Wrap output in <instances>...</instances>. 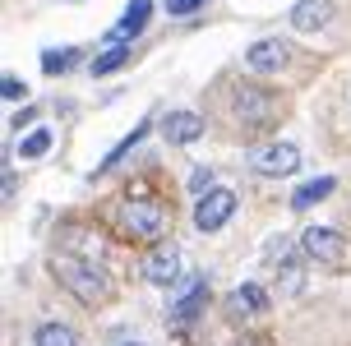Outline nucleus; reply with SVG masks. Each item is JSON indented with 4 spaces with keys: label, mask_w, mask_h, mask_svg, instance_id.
<instances>
[{
    "label": "nucleus",
    "mask_w": 351,
    "mask_h": 346,
    "mask_svg": "<svg viewBox=\"0 0 351 346\" xmlns=\"http://www.w3.org/2000/svg\"><path fill=\"white\" fill-rule=\"evenodd\" d=\"M121 226H125V236H134V240H158L162 231H167V212L153 199H125Z\"/></svg>",
    "instance_id": "obj_2"
},
{
    "label": "nucleus",
    "mask_w": 351,
    "mask_h": 346,
    "mask_svg": "<svg viewBox=\"0 0 351 346\" xmlns=\"http://www.w3.org/2000/svg\"><path fill=\"white\" fill-rule=\"evenodd\" d=\"M190 190L199 194V199L217 190V185H213V171H208V166H194V171H190Z\"/></svg>",
    "instance_id": "obj_21"
},
{
    "label": "nucleus",
    "mask_w": 351,
    "mask_h": 346,
    "mask_svg": "<svg viewBox=\"0 0 351 346\" xmlns=\"http://www.w3.org/2000/svg\"><path fill=\"white\" fill-rule=\"evenodd\" d=\"M33 346H79V337H74V328H65V323H37L33 332Z\"/></svg>",
    "instance_id": "obj_16"
},
{
    "label": "nucleus",
    "mask_w": 351,
    "mask_h": 346,
    "mask_svg": "<svg viewBox=\"0 0 351 346\" xmlns=\"http://www.w3.org/2000/svg\"><path fill=\"white\" fill-rule=\"evenodd\" d=\"M328 18H333V0H296L291 28H300V33H319Z\"/></svg>",
    "instance_id": "obj_11"
},
{
    "label": "nucleus",
    "mask_w": 351,
    "mask_h": 346,
    "mask_svg": "<svg viewBox=\"0 0 351 346\" xmlns=\"http://www.w3.org/2000/svg\"><path fill=\"white\" fill-rule=\"evenodd\" d=\"M287 259H291V240L282 236V240H273V245H268V263H287Z\"/></svg>",
    "instance_id": "obj_22"
},
{
    "label": "nucleus",
    "mask_w": 351,
    "mask_h": 346,
    "mask_svg": "<svg viewBox=\"0 0 351 346\" xmlns=\"http://www.w3.org/2000/svg\"><path fill=\"white\" fill-rule=\"evenodd\" d=\"M180 268H185V259H180L176 245H162V249H153V254L143 259V277H148L153 286H176V282H180Z\"/></svg>",
    "instance_id": "obj_8"
},
{
    "label": "nucleus",
    "mask_w": 351,
    "mask_h": 346,
    "mask_svg": "<svg viewBox=\"0 0 351 346\" xmlns=\"http://www.w3.org/2000/svg\"><path fill=\"white\" fill-rule=\"evenodd\" d=\"M125 60H130V51H125V47H111V51H102L88 69H93V79H106V74H116Z\"/></svg>",
    "instance_id": "obj_18"
},
{
    "label": "nucleus",
    "mask_w": 351,
    "mask_h": 346,
    "mask_svg": "<svg viewBox=\"0 0 351 346\" xmlns=\"http://www.w3.org/2000/svg\"><path fill=\"white\" fill-rule=\"evenodd\" d=\"M5 97L19 102V97H23V84H19V79H5Z\"/></svg>",
    "instance_id": "obj_25"
},
{
    "label": "nucleus",
    "mask_w": 351,
    "mask_h": 346,
    "mask_svg": "<svg viewBox=\"0 0 351 346\" xmlns=\"http://www.w3.org/2000/svg\"><path fill=\"white\" fill-rule=\"evenodd\" d=\"M19 153L28 157V162H33V157H47L51 153V129H28V134L19 138Z\"/></svg>",
    "instance_id": "obj_17"
},
{
    "label": "nucleus",
    "mask_w": 351,
    "mask_h": 346,
    "mask_svg": "<svg viewBox=\"0 0 351 346\" xmlns=\"http://www.w3.org/2000/svg\"><path fill=\"white\" fill-rule=\"evenodd\" d=\"M199 5H208V0H167V14H194Z\"/></svg>",
    "instance_id": "obj_23"
},
{
    "label": "nucleus",
    "mask_w": 351,
    "mask_h": 346,
    "mask_svg": "<svg viewBox=\"0 0 351 346\" xmlns=\"http://www.w3.org/2000/svg\"><path fill=\"white\" fill-rule=\"evenodd\" d=\"M250 166L259 175H273V180H282V175H291L300 166V153L296 143H287V138H273V143H263V148H254L250 153Z\"/></svg>",
    "instance_id": "obj_4"
},
{
    "label": "nucleus",
    "mask_w": 351,
    "mask_h": 346,
    "mask_svg": "<svg viewBox=\"0 0 351 346\" xmlns=\"http://www.w3.org/2000/svg\"><path fill=\"white\" fill-rule=\"evenodd\" d=\"M143 134H148V121H143V125H134V129H130V134H125L121 143H116V153H111V157H106V162H102V171H106V166H116V162H121V157L130 153V148H134V143H139Z\"/></svg>",
    "instance_id": "obj_20"
},
{
    "label": "nucleus",
    "mask_w": 351,
    "mask_h": 346,
    "mask_svg": "<svg viewBox=\"0 0 351 346\" xmlns=\"http://www.w3.org/2000/svg\"><path fill=\"white\" fill-rule=\"evenodd\" d=\"M333 190H337L333 175H319V180H310V185H300V190L291 194V208H296V212H305V208H315L319 199H328Z\"/></svg>",
    "instance_id": "obj_13"
},
{
    "label": "nucleus",
    "mask_w": 351,
    "mask_h": 346,
    "mask_svg": "<svg viewBox=\"0 0 351 346\" xmlns=\"http://www.w3.org/2000/svg\"><path fill=\"white\" fill-rule=\"evenodd\" d=\"M148 14H153V0H130L125 14H121V23L106 33V47H125L130 37H139L143 28H148Z\"/></svg>",
    "instance_id": "obj_9"
},
{
    "label": "nucleus",
    "mask_w": 351,
    "mask_h": 346,
    "mask_svg": "<svg viewBox=\"0 0 351 346\" xmlns=\"http://www.w3.org/2000/svg\"><path fill=\"white\" fill-rule=\"evenodd\" d=\"M287 60H291V42H282V37H263L245 51V69L254 74H278Z\"/></svg>",
    "instance_id": "obj_7"
},
{
    "label": "nucleus",
    "mask_w": 351,
    "mask_h": 346,
    "mask_svg": "<svg viewBox=\"0 0 351 346\" xmlns=\"http://www.w3.org/2000/svg\"><path fill=\"white\" fill-rule=\"evenodd\" d=\"M60 245H74V259H93L97 263V254H102V240L88 236L84 226H65V231H60Z\"/></svg>",
    "instance_id": "obj_14"
},
{
    "label": "nucleus",
    "mask_w": 351,
    "mask_h": 346,
    "mask_svg": "<svg viewBox=\"0 0 351 346\" xmlns=\"http://www.w3.org/2000/svg\"><path fill=\"white\" fill-rule=\"evenodd\" d=\"M231 111H236L250 129H254V125H273L278 121V97L263 92V88H254V84H236L231 88Z\"/></svg>",
    "instance_id": "obj_3"
},
{
    "label": "nucleus",
    "mask_w": 351,
    "mask_h": 346,
    "mask_svg": "<svg viewBox=\"0 0 351 346\" xmlns=\"http://www.w3.org/2000/svg\"><path fill=\"white\" fill-rule=\"evenodd\" d=\"M231 310L236 314H263L268 310V295H263V286H254V282H245V286H236V295H231Z\"/></svg>",
    "instance_id": "obj_15"
},
{
    "label": "nucleus",
    "mask_w": 351,
    "mask_h": 346,
    "mask_svg": "<svg viewBox=\"0 0 351 346\" xmlns=\"http://www.w3.org/2000/svg\"><path fill=\"white\" fill-rule=\"evenodd\" d=\"M51 273L70 286L84 305H102L106 295H111V282H106V273L97 268L93 259H74V254H56L51 259Z\"/></svg>",
    "instance_id": "obj_1"
},
{
    "label": "nucleus",
    "mask_w": 351,
    "mask_h": 346,
    "mask_svg": "<svg viewBox=\"0 0 351 346\" xmlns=\"http://www.w3.org/2000/svg\"><path fill=\"white\" fill-rule=\"evenodd\" d=\"M300 249H305V259H315V263H342L347 240L337 231H328V226H310V231H300Z\"/></svg>",
    "instance_id": "obj_6"
},
{
    "label": "nucleus",
    "mask_w": 351,
    "mask_h": 346,
    "mask_svg": "<svg viewBox=\"0 0 351 346\" xmlns=\"http://www.w3.org/2000/svg\"><path fill=\"white\" fill-rule=\"evenodd\" d=\"M162 138H171V143H194V138H204V121L194 116V111H167L158 121Z\"/></svg>",
    "instance_id": "obj_10"
},
{
    "label": "nucleus",
    "mask_w": 351,
    "mask_h": 346,
    "mask_svg": "<svg viewBox=\"0 0 351 346\" xmlns=\"http://www.w3.org/2000/svg\"><path fill=\"white\" fill-rule=\"evenodd\" d=\"M74 60H79V51H74V47H60V51H42V69H47V74H65V69H74Z\"/></svg>",
    "instance_id": "obj_19"
},
{
    "label": "nucleus",
    "mask_w": 351,
    "mask_h": 346,
    "mask_svg": "<svg viewBox=\"0 0 351 346\" xmlns=\"http://www.w3.org/2000/svg\"><path fill=\"white\" fill-rule=\"evenodd\" d=\"M204 305H208V282H199V277H194L190 291L171 305V323H180V328H185V323H194V319L204 314Z\"/></svg>",
    "instance_id": "obj_12"
},
{
    "label": "nucleus",
    "mask_w": 351,
    "mask_h": 346,
    "mask_svg": "<svg viewBox=\"0 0 351 346\" xmlns=\"http://www.w3.org/2000/svg\"><path fill=\"white\" fill-rule=\"evenodd\" d=\"M231 212H236V194L213 190V194H204V199L194 203V226H199V231H222V226L231 222Z\"/></svg>",
    "instance_id": "obj_5"
},
{
    "label": "nucleus",
    "mask_w": 351,
    "mask_h": 346,
    "mask_svg": "<svg viewBox=\"0 0 351 346\" xmlns=\"http://www.w3.org/2000/svg\"><path fill=\"white\" fill-rule=\"evenodd\" d=\"M33 121H37V111H33V106H23V111H19V116H14V121H10V125H14L19 134H23V129H28V125H33Z\"/></svg>",
    "instance_id": "obj_24"
}]
</instances>
